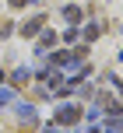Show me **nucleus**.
Listing matches in <instances>:
<instances>
[{"label": "nucleus", "instance_id": "1", "mask_svg": "<svg viewBox=\"0 0 123 133\" xmlns=\"http://www.w3.org/2000/svg\"><path fill=\"white\" fill-rule=\"evenodd\" d=\"M77 119H81V105H60L53 112V123H60V126H74Z\"/></svg>", "mask_w": 123, "mask_h": 133}, {"label": "nucleus", "instance_id": "2", "mask_svg": "<svg viewBox=\"0 0 123 133\" xmlns=\"http://www.w3.org/2000/svg\"><path fill=\"white\" fill-rule=\"evenodd\" d=\"M42 21H46L42 14H39V18H32V21H25V25H21V35H35V32H42Z\"/></svg>", "mask_w": 123, "mask_h": 133}, {"label": "nucleus", "instance_id": "3", "mask_svg": "<svg viewBox=\"0 0 123 133\" xmlns=\"http://www.w3.org/2000/svg\"><path fill=\"white\" fill-rule=\"evenodd\" d=\"M18 116H21V123L35 126V109H32V105H18Z\"/></svg>", "mask_w": 123, "mask_h": 133}, {"label": "nucleus", "instance_id": "4", "mask_svg": "<svg viewBox=\"0 0 123 133\" xmlns=\"http://www.w3.org/2000/svg\"><path fill=\"white\" fill-rule=\"evenodd\" d=\"M53 42H56V35H53V32H42V35H39V53H46Z\"/></svg>", "mask_w": 123, "mask_h": 133}, {"label": "nucleus", "instance_id": "5", "mask_svg": "<svg viewBox=\"0 0 123 133\" xmlns=\"http://www.w3.org/2000/svg\"><path fill=\"white\" fill-rule=\"evenodd\" d=\"M63 18L77 25V21H81V7H74V4H70V7H63Z\"/></svg>", "mask_w": 123, "mask_h": 133}, {"label": "nucleus", "instance_id": "6", "mask_svg": "<svg viewBox=\"0 0 123 133\" xmlns=\"http://www.w3.org/2000/svg\"><path fill=\"white\" fill-rule=\"evenodd\" d=\"M99 32H102L99 25H88V28H84V39H88V42H91V39H99Z\"/></svg>", "mask_w": 123, "mask_h": 133}, {"label": "nucleus", "instance_id": "7", "mask_svg": "<svg viewBox=\"0 0 123 133\" xmlns=\"http://www.w3.org/2000/svg\"><path fill=\"white\" fill-rule=\"evenodd\" d=\"M11 81H14V84H25V81H28V70H25V66H21V70H14Z\"/></svg>", "mask_w": 123, "mask_h": 133}, {"label": "nucleus", "instance_id": "8", "mask_svg": "<svg viewBox=\"0 0 123 133\" xmlns=\"http://www.w3.org/2000/svg\"><path fill=\"white\" fill-rule=\"evenodd\" d=\"M11 98H14L11 91H0V105H4V102H11Z\"/></svg>", "mask_w": 123, "mask_h": 133}, {"label": "nucleus", "instance_id": "9", "mask_svg": "<svg viewBox=\"0 0 123 133\" xmlns=\"http://www.w3.org/2000/svg\"><path fill=\"white\" fill-rule=\"evenodd\" d=\"M21 4H25V0H11V7H21Z\"/></svg>", "mask_w": 123, "mask_h": 133}, {"label": "nucleus", "instance_id": "10", "mask_svg": "<svg viewBox=\"0 0 123 133\" xmlns=\"http://www.w3.org/2000/svg\"><path fill=\"white\" fill-rule=\"evenodd\" d=\"M46 133H56V130H46Z\"/></svg>", "mask_w": 123, "mask_h": 133}]
</instances>
